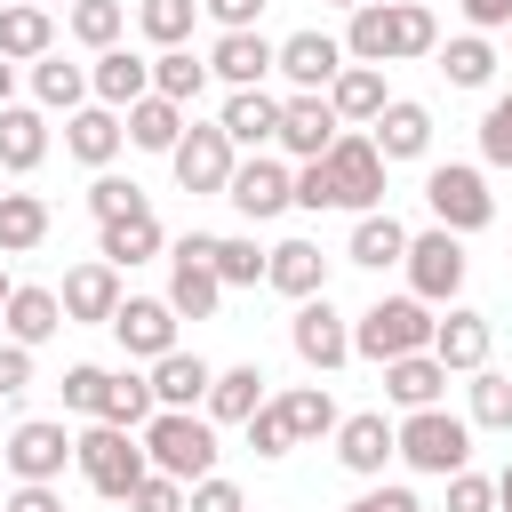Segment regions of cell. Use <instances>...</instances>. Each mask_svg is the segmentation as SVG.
Instances as JSON below:
<instances>
[{
	"instance_id": "6da1fadb",
	"label": "cell",
	"mask_w": 512,
	"mask_h": 512,
	"mask_svg": "<svg viewBox=\"0 0 512 512\" xmlns=\"http://www.w3.org/2000/svg\"><path fill=\"white\" fill-rule=\"evenodd\" d=\"M344 56L352 64H416V56H440V16L424 0H368L344 24Z\"/></svg>"
},
{
	"instance_id": "7a4b0ae2",
	"label": "cell",
	"mask_w": 512,
	"mask_h": 512,
	"mask_svg": "<svg viewBox=\"0 0 512 512\" xmlns=\"http://www.w3.org/2000/svg\"><path fill=\"white\" fill-rule=\"evenodd\" d=\"M408 352H432V304L424 296H376L368 312H352V360H408Z\"/></svg>"
},
{
	"instance_id": "3957f363",
	"label": "cell",
	"mask_w": 512,
	"mask_h": 512,
	"mask_svg": "<svg viewBox=\"0 0 512 512\" xmlns=\"http://www.w3.org/2000/svg\"><path fill=\"white\" fill-rule=\"evenodd\" d=\"M72 464H80V480H88L96 496H112V504H128L136 480L152 472L144 432H120V424H88V432H72Z\"/></svg>"
},
{
	"instance_id": "277c9868",
	"label": "cell",
	"mask_w": 512,
	"mask_h": 512,
	"mask_svg": "<svg viewBox=\"0 0 512 512\" xmlns=\"http://www.w3.org/2000/svg\"><path fill=\"white\" fill-rule=\"evenodd\" d=\"M144 456H152V472H168V480H208L216 472V424L200 416V408H160L152 424H144Z\"/></svg>"
},
{
	"instance_id": "5b68a950",
	"label": "cell",
	"mask_w": 512,
	"mask_h": 512,
	"mask_svg": "<svg viewBox=\"0 0 512 512\" xmlns=\"http://www.w3.org/2000/svg\"><path fill=\"white\" fill-rule=\"evenodd\" d=\"M424 208H432V224L456 232V240H472V232L496 224V192H488V176H480L472 160H440V168H424Z\"/></svg>"
},
{
	"instance_id": "8992f818",
	"label": "cell",
	"mask_w": 512,
	"mask_h": 512,
	"mask_svg": "<svg viewBox=\"0 0 512 512\" xmlns=\"http://www.w3.org/2000/svg\"><path fill=\"white\" fill-rule=\"evenodd\" d=\"M400 464L424 472V480L464 472V464H472V416H456V408H416V416H400Z\"/></svg>"
},
{
	"instance_id": "52a82bcc",
	"label": "cell",
	"mask_w": 512,
	"mask_h": 512,
	"mask_svg": "<svg viewBox=\"0 0 512 512\" xmlns=\"http://www.w3.org/2000/svg\"><path fill=\"white\" fill-rule=\"evenodd\" d=\"M320 176H328V208H352V216L384 208V152H376L368 128H344L336 152L320 160Z\"/></svg>"
},
{
	"instance_id": "ba28073f",
	"label": "cell",
	"mask_w": 512,
	"mask_h": 512,
	"mask_svg": "<svg viewBox=\"0 0 512 512\" xmlns=\"http://www.w3.org/2000/svg\"><path fill=\"white\" fill-rule=\"evenodd\" d=\"M168 304L176 320H216L224 280H216V232H184L168 240Z\"/></svg>"
},
{
	"instance_id": "9c48e42d",
	"label": "cell",
	"mask_w": 512,
	"mask_h": 512,
	"mask_svg": "<svg viewBox=\"0 0 512 512\" xmlns=\"http://www.w3.org/2000/svg\"><path fill=\"white\" fill-rule=\"evenodd\" d=\"M408 296H424V304H456L464 296V272H472V256H464V240L456 232H408Z\"/></svg>"
},
{
	"instance_id": "30bf717a",
	"label": "cell",
	"mask_w": 512,
	"mask_h": 512,
	"mask_svg": "<svg viewBox=\"0 0 512 512\" xmlns=\"http://www.w3.org/2000/svg\"><path fill=\"white\" fill-rule=\"evenodd\" d=\"M288 344H296V360H304L312 376H336V368L352 360V320H344L328 296H304L296 320H288Z\"/></svg>"
},
{
	"instance_id": "8fae6325",
	"label": "cell",
	"mask_w": 512,
	"mask_h": 512,
	"mask_svg": "<svg viewBox=\"0 0 512 512\" xmlns=\"http://www.w3.org/2000/svg\"><path fill=\"white\" fill-rule=\"evenodd\" d=\"M344 64H352V56H344V40H336V32H320V24H304V32H288V40H280V80H288V96H328Z\"/></svg>"
},
{
	"instance_id": "7c38bea8",
	"label": "cell",
	"mask_w": 512,
	"mask_h": 512,
	"mask_svg": "<svg viewBox=\"0 0 512 512\" xmlns=\"http://www.w3.org/2000/svg\"><path fill=\"white\" fill-rule=\"evenodd\" d=\"M248 224H272L280 208H296V168L280 160V152H248L240 168H232V192H224Z\"/></svg>"
},
{
	"instance_id": "4fadbf2b",
	"label": "cell",
	"mask_w": 512,
	"mask_h": 512,
	"mask_svg": "<svg viewBox=\"0 0 512 512\" xmlns=\"http://www.w3.org/2000/svg\"><path fill=\"white\" fill-rule=\"evenodd\" d=\"M0 464H8L16 480H64V464H72L64 416H24V424L0 440Z\"/></svg>"
},
{
	"instance_id": "5bb4252c",
	"label": "cell",
	"mask_w": 512,
	"mask_h": 512,
	"mask_svg": "<svg viewBox=\"0 0 512 512\" xmlns=\"http://www.w3.org/2000/svg\"><path fill=\"white\" fill-rule=\"evenodd\" d=\"M168 168H176V184H184V192H232L240 152H232V136H224L216 120H208V128L192 120V128H184V144L168 152Z\"/></svg>"
},
{
	"instance_id": "9a60e30c",
	"label": "cell",
	"mask_w": 512,
	"mask_h": 512,
	"mask_svg": "<svg viewBox=\"0 0 512 512\" xmlns=\"http://www.w3.org/2000/svg\"><path fill=\"white\" fill-rule=\"evenodd\" d=\"M392 456H400V424H392L384 408H352V416L336 424V464H344L352 480H384Z\"/></svg>"
},
{
	"instance_id": "2e32d148",
	"label": "cell",
	"mask_w": 512,
	"mask_h": 512,
	"mask_svg": "<svg viewBox=\"0 0 512 512\" xmlns=\"http://www.w3.org/2000/svg\"><path fill=\"white\" fill-rule=\"evenodd\" d=\"M336 136H344V120H336V104L328 96H280V152L304 168V160H328L336 152Z\"/></svg>"
},
{
	"instance_id": "e0dca14e",
	"label": "cell",
	"mask_w": 512,
	"mask_h": 512,
	"mask_svg": "<svg viewBox=\"0 0 512 512\" xmlns=\"http://www.w3.org/2000/svg\"><path fill=\"white\" fill-rule=\"evenodd\" d=\"M112 336H120V352L128 360H168L176 352V304L168 296H120V312H112Z\"/></svg>"
},
{
	"instance_id": "ac0fdd59",
	"label": "cell",
	"mask_w": 512,
	"mask_h": 512,
	"mask_svg": "<svg viewBox=\"0 0 512 512\" xmlns=\"http://www.w3.org/2000/svg\"><path fill=\"white\" fill-rule=\"evenodd\" d=\"M488 344H496V320L472 312V304H448V312L432 320V360H440L448 376H480V368H488Z\"/></svg>"
},
{
	"instance_id": "d6986e66",
	"label": "cell",
	"mask_w": 512,
	"mask_h": 512,
	"mask_svg": "<svg viewBox=\"0 0 512 512\" xmlns=\"http://www.w3.org/2000/svg\"><path fill=\"white\" fill-rule=\"evenodd\" d=\"M144 96H152V56H136V48H104V56L88 64V104H104V112L128 120V104H144Z\"/></svg>"
},
{
	"instance_id": "ffe728a7",
	"label": "cell",
	"mask_w": 512,
	"mask_h": 512,
	"mask_svg": "<svg viewBox=\"0 0 512 512\" xmlns=\"http://www.w3.org/2000/svg\"><path fill=\"white\" fill-rule=\"evenodd\" d=\"M64 320L72 328H112V312H120V272L104 264V256H88V264H72L64 272Z\"/></svg>"
},
{
	"instance_id": "44dd1931",
	"label": "cell",
	"mask_w": 512,
	"mask_h": 512,
	"mask_svg": "<svg viewBox=\"0 0 512 512\" xmlns=\"http://www.w3.org/2000/svg\"><path fill=\"white\" fill-rule=\"evenodd\" d=\"M208 72L224 88H264V72H280V40H264V32H216L208 40Z\"/></svg>"
},
{
	"instance_id": "7402d4cb",
	"label": "cell",
	"mask_w": 512,
	"mask_h": 512,
	"mask_svg": "<svg viewBox=\"0 0 512 512\" xmlns=\"http://www.w3.org/2000/svg\"><path fill=\"white\" fill-rule=\"evenodd\" d=\"M216 128L232 136V152H264L280 136V96L272 88H232L224 112H216Z\"/></svg>"
},
{
	"instance_id": "603a6c76",
	"label": "cell",
	"mask_w": 512,
	"mask_h": 512,
	"mask_svg": "<svg viewBox=\"0 0 512 512\" xmlns=\"http://www.w3.org/2000/svg\"><path fill=\"white\" fill-rule=\"evenodd\" d=\"M120 144H128V120H120V112H104V104L64 112V152H72L80 168H112V160H120Z\"/></svg>"
},
{
	"instance_id": "cb8c5ba5",
	"label": "cell",
	"mask_w": 512,
	"mask_h": 512,
	"mask_svg": "<svg viewBox=\"0 0 512 512\" xmlns=\"http://www.w3.org/2000/svg\"><path fill=\"white\" fill-rule=\"evenodd\" d=\"M0 328H8V344L40 352V344H48L56 328H72V320H64V296H56V288H32V280H16V296H8Z\"/></svg>"
},
{
	"instance_id": "d4e9b609",
	"label": "cell",
	"mask_w": 512,
	"mask_h": 512,
	"mask_svg": "<svg viewBox=\"0 0 512 512\" xmlns=\"http://www.w3.org/2000/svg\"><path fill=\"white\" fill-rule=\"evenodd\" d=\"M272 400V376L256 368V360H232V368H216V384H208V424H248L256 408Z\"/></svg>"
},
{
	"instance_id": "484cf974",
	"label": "cell",
	"mask_w": 512,
	"mask_h": 512,
	"mask_svg": "<svg viewBox=\"0 0 512 512\" xmlns=\"http://www.w3.org/2000/svg\"><path fill=\"white\" fill-rule=\"evenodd\" d=\"M368 136H376L384 168H392V160H424V152H432V104H416V96H392V104H384V120H376Z\"/></svg>"
},
{
	"instance_id": "4316f807",
	"label": "cell",
	"mask_w": 512,
	"mask_h": 512,
	"mask_svg": "<svg viewBox=\"0 0 512 512\" xmlns=\"http://www.w3.org/2000/svg\"><path fill=\"white\" fill-rule=\"evenodd\" d=\"M344 264H360V272H384V264H408V224H400L392 208H368V216H352V240H344Z\"/></svg>"
},
{
	"instance_id": "83f0119b",
	"label": "cell",
	"mask_w": 512,
	"mask_h": 512,
	"mask_svg": "<svg viewBox=\"0 0 512 512\" xmlns=\"http://www.w3.org/2000/svg\"><path fill=\"white\" fill-rule=\"evenodd\" d=\"M328 104H336V120H344V128H376V120H384V104H392L384 64H344V72H336V88H328Z\"/></svg>"
},
{
	"instance_id": "f1b7e54d",
	"label": "cell",
	"mask_w": 512,
	"mask_h": 512,
	"mask_svg": "<svg viewBox=\"0 0 512 512\" xmlns=\"http://www.w3.org/2000/svg\"><path fill=\"white\" fill-rule=\"evenodd\" d=\"M160 248H168V232H160V216H152V208L120 216V224H96V256H104L112 272H128V264H152Z\"/></svg>"
},
{
	"instance_id": "f546056e",
	"label": "cell",
	"mask_w": 512,
	"mask_h": 512,
	"mask_svg": "<svg viewBox=\"0 0 512 512\" xmlns=\"http://www.w3.org/2000/svg\"><path fill=\"white\" fill-rule=\"evenodd\" d=\"M264 288H280L288 304L328 296V256H320V240H280V248H272V272H264Z\"/></svg>"
},
{
	"instance_id": "4dcf8cb0",
	"label": "cell",
	"mask_w": 512,
	"mask_h": 512,
	"mask_svg": "<svg viewBox=\"0 0 512 512\" xmlns=\"http://www.w3.org/2000/svg\"><path fill=\"white\" fill-rule=\"evenodd\" d=\"M144 376H152V400H160V408H208V384H216V368H208L200 352H184V344H176L168 360H152Z\"/></svg>"
},
{
	"instance_id": "1f68e13d",
	"label": "cell",
	"mask_w": 512,
	"mask_h": 512,
	"mask_svg": "<svg viewBox=\"0 0 512 512\" xmlns=\"http://www.w3.org/2000/svg\"><path fill=\"white\" fill-rule=\"evenodd\" d=\"M48 48H56V16H48L40 0H8V8H0V56L32 72Z\"/></svg>"
},
{
	"instance_id": "d6a6232c",
	"label": "cell",
	"mask_w": 512,
	"mask_h": 512,
	"mask_svg": "<svg viewBox=\"0 0 512 512\" xmlns=\"http://www.w3.org/2000/svg\"><path fill=\"white\" fill-rule=\"evenodd\" d=\"M440 392H448V368H440L432 352H408V360H392V368H384V400H392L400 416L440 408Z\"/></svg>"
},
{
	"instance_id": "836d02e7",
	"label": "cell",
	"mask_w": 512,
	"mask_h": 512,
	"mask_svg": "<svg viewBox=\"0 0 512 512\" xmlns=\"http://www.w3.org/2000/svg\"><path fill=\"white\" fill-rule=\"evenodd\" d=\"M48 160V112L40 104H8L0 112V168L8 176H32Z\"/></svg>"
},
{
	"instance_id": "e575fe53",
	"label": "cell",
	"mask_w": 512,
	"mask_h": 512,
	"mask_svg": "<svg viewBox=\"0 0 512 512\" xmlns=\"http://www.w3.org/2000/svg\"><path fill=\"white\" fill-rule=\"evenodd\" d=\"M152 416H160V400H152V376H144V368H112V376H104V408H96V424L144 432Z\"/></svg>"
},
{
	"instance_id": "d590c367",
	"label": "cell",
	"mask_w": 512,
	"mask_h": 512,
	"mask_svg": "<svg viewBox=\"0 0 512 512\" xmlns=\"http://www.w3.org/2000/svg\"><path fill=\"white\" fill-rule=\"evenodd\" d=\"M272 400H280V416H288L296 448H312V440H336V424H344V408L328 400V384H288V392H272Z\"/></svg>"
},
{
	"instance_id": "8d00e7d4",
	"label": "cell",
	"mask_w": 512,
	"mask_h": 512,
	"mask_svg": "<svg viewBox=\"0 0 512 512\" xmlns=\"http://www.w3.org/2000/svg\"><path fill=\"white\" fill-rule=\"evenodd\" d=\"M32 104H40V112H80V104H88V64H64V56L48 48V56L32 64Z\"/></svg>"
},
{
	"instance_id": "74e56055",
	"label": "cell",
	"mask_w": 512,
	"mask_h": 512,
	"mask_svg": "<svg viewBox=\"0 0 512 512\" xmlns=\"http://www.w3.org/2000/svg\"><path fill=\"white\" fill-rule=\"evenodd\" d=\"M216 72H208V56H192V48H160L152 56V96H168V104H200V88H208Z\"/></svg>"
},
{
	"instance_id": "f35d334b",
	"label": "cell",
	"mask_w": 512,
	"mask_h": 512,
	"mask_svg": "<svg viewBox=\"0 0 512 512\" xmlns=\"http://www.w3.org/2000/svg\"><path fill=\"white\" fill-rule=\"evenodd\" d=\"M184 104H168V96H144V104H128V144L136 152H176L184 144Z\"/></svg>"
},
{
	"instance_id": "ab89813d",
	"label": "cell",
	"mask_w": 512,
	"mask_h": 512,
	"mask_svg": "<svg viewBox=\"0 0 512 512\" xmlns=\"http://www.w3.org/2000/svg\"><path fill=\"white\" fill-rule=\"evenodd\" d=\"M64 32H72L88 56H104V48H120V32H128V0H72V8H64Z\"/></svg>"
},
{
	"instance_id": "60d3db41",
	"label": "cell",
	"mask_w": 512,
	"mask_h": 512,
	"mask_svg": "<svg viewBox=\"0 0 512 512\" xmlns=\"http://www.w3.org/2000/svg\"><path fill=\"white\" fill-rule=\"evenodd\" d=\"M48 240V200L40 192H8L0 200V256H32Z\"/></svg>"
},
{
	"instance_id": "b9f144b4",
	"label": "cell",
	"mask_w": 512,
	"mask_h": 512,
	"mask_svg": "<svg viewBox=\"0 0 512 512\" xmlns=\"http://www.w3.org/2000/svg\"><path fill=\"white\" fill-rule=\"evenodd\" d=\"M440 72H448V88H488L496 80V40L488 32H456L440 48Z\"/></svg>"
},
{
	"instance_id": "7bdbcfd3",
	"label": "cell",
	"mask_w": 512,
	"mask_h": 512,
	"mask_svg": "<svg viewBox=\"0 0 512 512\" xmlns=\"http://www.w3.org/2000/svg\"><path fill=\"white\" fill-rule=\"evenodd\" d=\"M464 416H472V432H512V376L480 368L464 384Z\"/></svg>"
},
{
	"instance_id": "ee69618b",
	"label": "cell",
	"mask_w": 512,
	"mask_h": 512,
	"mask_svg": "<svg viewBox=\"0 0 512 512\" xmlns=\"http://www.w3.org/2000/svg\"><path fill=\"white\" fill-rule=\"evenodd\" d=\"M272 272V248H256V232H224L216 240V280L224 288H256Z\"/></svg>"
},
{
	"instance_id": "f6af8a7d",
	"label": "cell",
	"mask_w": 512,
	"mask_h": 512,
	"mask_svg": "<svg viewBox=\"0 0 512 512\" xmlns=\"http://www.w3.org/2000/svg\"><path fill=\"white\" fill-rule=\"evenodd\" d=\"M192 16H200V0H136V32L152 48H184L192 40Z\"/></svg>"
},
{
	"instance_id": "bcb514c9",
	"label": "cell",
	"mask_w": 512,
	"mask_h": 512,
	"mask_svg": "<svg viewBox=\"0 0 512 512\" xmlns=\"http://www.w3.org/2000/svg\"><path fill=\"white\" fill-rule=\"evenodd\" d=\"M136 208H152L144 184L120 176V168H96V184H88V216H96V224H120V216H136Z\"/></svg>"
},
{
	"instance_id": "7dc6e473",
	"label": "cell",
	"mask_w": 512,
	"mask_h": 512,
	"mask_svg": "<svg viewBox=\"0 0 512 512\" xmlns=\"http://www.w3.org/2000/svg\"><path fill=\"white\" fill-rule=\"evenodd\" d=\"M240 432H248V448H256L264 464H280V456L296 448V432H288V416H280V400H264V408H256V416L240 424Z\"/></svg>"
},
{
	"instance_id": "c3c4849f",
	"label": "cell",
	"mask_w": 512,
	"mask_h": 512,
	"mask_svg": "<svg viewBox=\"0 0 512 512\" xmlns=\"http://www.w3.org/2000/svg\"><path fill=\"white\" fill-rule=\"evenodd\" d=\"M104 376H112V368H96V360H72V368H64V408L96 424V408H104Z\"/></svg>"
},
{
	"instance_id": "681fc988",
	"label": "cell",
	"mask_w": 512,
	"mask_h": 512,
	"mask_svg": "<svg viewBox=\"0 0 512 512\" xmlns=\"http://www.w3.org/2000/svg\"><path fill=\"white\" fill-rule=\"evenodd\" d=\"M480 160H488V168H512V88L480 112Z\"/></svg>"
},
{
	"instance_id": "f907efd6",
	"label": "cell",
	"mask_w": 512,
	"mask_h": 512,
	"mask_svg": "<svg viewBox=\"0 0 512 512\" xmlns=\"http://www.w3.org/2000/svg\"><path fill=\"white\" fill-rule=\"evenodd\" d=\"M128 512H192V488H184V480H168V472H144V480H136V496H128Z\"/></svg>"
},
{
	"instance_id": "816d5d0a",
	"label": "cell",
	"mask_w": 512,
	"mask_h": 512,
	"mask_svg": "<svg viewBox=\"0 0 512 512\" xmlns=\"http://www.w3.org/2000/svg\"><path fill=\"white\" fill-rule=\"evenodd\" d=\"M448 512H496V480L488 472H448Z\"/></svg>"
},
{
	"instance_id": "f5cc1de1",
	"label": "cell",
	"mask_w": 512,
	"mask_h": 512,
	"mask_svg": "<svg viewBox=\"0 0 512 512\" xmlns=\"http://www.w3.org/2000/svg\"><path fill=\"white\" fill-rule=\"evenodd\" d=\"M344 512H424V504H416V488H400V480H368Z\"/></svg>"
},
{
	"instance_id": "db71d44e",
	"label": "cell",
	"mask_w": 512,
	"mask_h": 512,
	"mask_svg": "<svg viewBox=\"0 0 512 512\" xmlns=\"http://www.w3.org/2000/svg\"><path fill=\"white\" fill-rule=\"evenodd\" d=\"M192 512H248V496H240V480L208 472V480H192Z\"/></svg>"
},
{
	"instance_id": "11a10c76",
	"label": "cell",
	"mask_w": 512,
	"mask_h": 512,
	"mask_svg": "<svg viewBox=\"0 0 512 512\" xmlns=\"http://www.w3.org/2000/svg\"><path fill=\"white\" fill-rule=\"evenodd\" d=\"M24 392H32V352L0 344V400H24Z\"/></svg>"
},
{
	"instance_id": "9f6ffc18",
	"label": "cell",
	"mask_w": 512,
	"mask_h": 512,
	"mask_svg": "<svg viewBox=\"0 0 512 512\" xmlns=\"http://www.w3.org/2000/svg\"><path fill=\"white\" fill-rule=\"evenodd\" d=\"M208 16H216V32H256V16H264V0H200Z\"/></svg>"
},
{
	"instance_id": "6f0895ef",
	"label": "cell",
	"mask_w": 512,
	"mask_h": 512,
	"mask_svg": "<svg viewBox=\"0 0 512 512\" xmlns=\"http://www.w3.org/2000/svg\"><path fill=\"white\" fill-rule=\"evenodd\" d=\"M0 512H64V496H56V480H16V496Z\"/></svg>"
},
{
	"instance_id": "680465c9",
	"label": "cell",
	"mask_w": 512,
	"mask_h": 512,
	"mask_svg": "<svg viewBox=\"0 0 512 512\" xmlns=\"http://www.w3.org/2000/svg\"><path fill=\"white\" fill-rule=\"evenodd\" d=\"M464 32H512V0H456Z\"/></svg>"
},
{
	"instance_id": "91938a15",
	"label": "cell",
	"mask_w": 512,
	"mask_h": 512,
	"mask_svg": "<svg viewBox=\"0 0 512 512\" xmlns=\"http://www.w3.org/2000/svg\"><path fill=\"white\" fill-rule=\"evenodd\" d=\"M8 104H16V64L0 56V112H8Z\"/></svg>"
},
{
	"instance_id": "94428289",
	"label": "cell",
	"mask_w": 512,
	"mask_h": 512,
	"mask_svg": "<svg viewBox=\"0 0 512 512\" xmlns=\"http://www.w3.org/2000/svg\"><path fill=\"white\" fill-rule=\"evenodd\" d=\"M496 512H512V464L496 472Z\"/></svg>"
},
{
	"instance_id": "6125c7cd",
	"label": "cell",
	"mask_w": 512,
	"mask_h": 512,
	"mask_svg": "<svg viewBox=\"0 0 512 512\" xmlns=\"http://www.w3.org/2000/svg\"><path fill=\"white\" fill-rule=\"evenodd\" d=\"M8 296H16V280H8V256H0V312H8Z\"/></svg>"
},
{
	"instance_id": "be15d7a7",
	"label": "cell",
	"mask_w": 512,
	"mask_h": 512,
	"mask_svg": "<svg viewBox=\"0 0 512 512\" xmlns=\"http://www.w3.org/2000/svg\"><path fill=\"white\" fill-rule=\"evenodd\" d=\"M328 8H368V0H328Z\"/></svg>"
},
{
	"instance_id": "e7e4bbea",
	"label": "cell",
	"mask_w": 512,
	"mask_h": 512,
	"mask_svg": "<svg viewBox=\"0 0 512 512\" xmlns=\"http://www.w3.org/2000/svg\"><path fill=\"white\" fill-rule=\"evenodd\" d=\"M0 200H8V168H0Z\"/></svg>"
},
{
	"instance_id": "03108f58",
	"label": "cell",
	"mask_w": 512,
	"mask_h": 512,
	"mask_svg": "<svg viewBox=\"0 0 512 512\" xmlns=\"http://www.w3.org/2000/svg\"><path fill=\"white\" fill-rule=\"evenodd\" d=\"M40 8H72V0H40Z\"/></svg>"
},
{
	"instance_id": "003e7915",
	"label": "cell",
	"mask_w": 512,
	"mask_h": 512,
	"mask_svg": "<svg viewBox=\"0 0 512 512\" xmlns=\"http://www.w3.org/2000/svg\"><path fill=\"white\" fill-rule=\"evenodd\" d=\"M504 40H512V32H504Z\"/></svg>"
}]
</instances>
